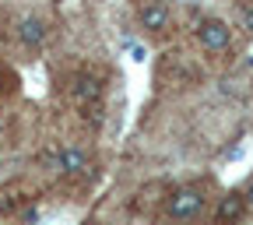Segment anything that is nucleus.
Returning <instances> with one entry per match:
<instances>
[{"mask_svg":"<svg viewBox=\"0 0 253 225\" xmlns=\"http://www.w3.org/2000/svg\"><path fill=\"white\" fill-rule=\"evenodd\" d=\"M71 99L78 102V109L88 123H99L102 120V78L99 74H78L71 85Z\"/></svg>","mask_w":253,"mask_h":225,"instance_id":"f257e3e1","label":"nucleus"},{"mask_svg":"<svg viewBox=\"0 0 253 225\" xmlns=\"http://www.w3.org/2000/svg\"><path fill=\"white\" fill-rule=\"evenodd\" d=\"M201 208H204V190L201 186H179L176 194L169 197V218H176V222L197 218Z\"/></svg>","mask_w":253,"mask_h":225,"instance_id":"f03ea898","label":"nucleus"},{"mask_svg":"<svg viewBox=\"0 0 253 225\" xmlns=\"http://www.w3.org/2000/svg\"><path fill=\"white\" fill-rule=\"evenodd\" d=\"M53 169L60 176H81V173H88V155L78 148H60L53 155Z\"/></svg>","mask_w":253,"mask_h":225,"instance_id":"7ed1b4c3","label":"nucleus"},{"mask_svg":"<svg viewBox=\"0 0 253 225\" xmlns=\"http://www.w3.org/2000/svg\"><path fill=\"white\" fill-rule=\"evenodd\" d=\"M197 39H201V46L204 49H225L229 46V25L225 21H201V28H197Z\"/></svg>","mask_w":253,"mask_h":225,"instance_id":"20e7f679","label":"nucleus"},{"mask_svg":"<svg viewBox=\"0 0 253 225\" xmlns=\"http://www.w3.org/2000/svg\"><path fill=\"white\" fill-rule=\"evenodd\" d=\"M243 215H246V201H243V194H229L225 201L218 204L214 222H218V225H239Z\"/></svg>","mask_w":253,"mask_h":225,"instance_id":"39448f33","label":"nucleus"},{"mask_svg":"<svg viewBox=\"0 0 253 225\" xmlns=\"http://www.w3.org/2000/svg\"><path fill=\"white\" fill-rule=\"evenodd\" d=\"M169 21V7L162 4V0H144L141 4V25L151 28V32H162Z\"/></svg>","mask_w":253,"mask_h":225,"instance_id":"423d86ee","label":"nucleus"},{"mask_svg":"<svg viewBox=\"0 0 253 225\" xmlns=\"http://www.w3.org/2000/svg\"><path fill=\"white\" fill-rule=\"evenodd\" d=\"M18 36H21V43H25V46L39 49V46L46 43V25H42L39 18H32V14H28V18H21V21H18Z\"/></svg>","mask_w":253,"mask_h":225,"instance_id":"0eeeda50","label":"nucleus"},{"mask_svg":"<svg viewBox=\"0 0 253 225\" xmlns=\"http://www.w3.org/2000/svg\"><path fill=\"white\" fill-rule=\"evenodd\" d=\"M18 204H21V194H4L0 197V215H11Z\"/></svg>","mask_w":253,"mask_h":225,"instance_id":"6e6552de","label":"nucleus"},{"mask_svg":"<svg viewBox=\"0 0 253 225\" xmlns=\"http://www.w3.org/2000/svg\"><path fill=\"white\" fill-rule=\"evenodd\" d=\"M11 88H14V74H7L0 67V91H11Z\"/></svg>","mask_w":253,"mask_h":225,"instance_id":"1a4fd4ad","label":"nucleus"},{"mask_svg":"<svg viewBox=\"0 0 253 225\" xmlns=\"http://www.w3.org/2000/svg\"><path fill=\"white\" fill-rule=\"evenodd\" d=\"M243 25L253 32V4H246V7H243Z\"/></svg>","mask_w":253,"mask_h":225,"instance_id":"9d476101","label":"nucleus"},{"mask_svg":"<svg viewBox=\"0 0 253 225\" xmlns=\"http://www.w3.org/2000/svg\"><path fill=\"white\" fill-rule=\"evenodd\" d=\"M243 201H246V208H253V183L246 186V194H243Z\"/></svg>","mask_w":253,"mask_h":225,"instance_id":"9b49d317","label":"nucleus"},{"mask_svg":"<svg viewBox=\"0 0 253 225\" xmlns=\"http://www.w3.org/2000/svg\"><path fill=\"white\" fill-rule=\"evenodd\" d=\"M4 131H7V123H4V116H0V137H4Z\"/></svg>","mask_w":253,"mask_h":225,"instance_id":"f8f14e48","label":"nucleus"},{"mask_svg":"<svg viewBox=\"0 0 253 225\" xmlns=\"http://www.w3.org/2000/svg\"><path fill=\"white\" fill-rule=\"evenodd\" d=\"M4 169H7V166H4V158H0V180H4Z\"/></svg>","mask_w":253,"mask_h":225,"instance_id":"ddd939ff","label":"nucleus"},{"mask_svg":"<svg viewBox=\"0 0 253 225\" xmlns=\"http://www.w3.org/2000/svg\"><path fill=\"white\" fill-rule=\"evenodd\" d=\"M91 225H102V222H91Z\"/></svg>","mask_w":253,"mask_h":225,"instance_id":"4468645a","label":"nucleus"},{"mask_svg":"<svg viewBox=\"0 0 253 225\" xmlns=\"http://www.w3.org/2000/svg\"><path fill=\"white\" fill-rule=\"evenodd\" d=\"M250 63H253V56H250Z\"/></svg>","mask_w":253,"mask_h":225,"instance_id":"2eb2a0df","label":"nucleus"}]
</instances>
